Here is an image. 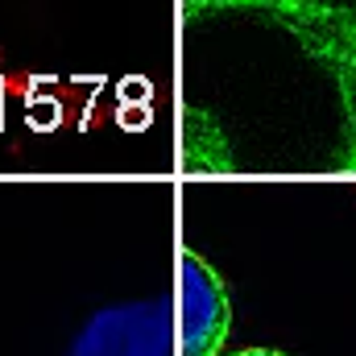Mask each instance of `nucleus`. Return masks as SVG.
<instances>
[{
	"label": "nucleus",
	"instance_id": "nucleus-1",
	"mask_svg": "<svg viewBox=\"0 0 356 356\" xmlns=\"http://www.w3.org/2000/svg\"><path fill=\"white\" fill-rule=\"evenodd\" d=\"M178 112L195 175H356V13L186 0Z\"/></svg>",
	"mask_w": 356,
	"mask_h": 356
},
{
	"label": "nucleus",
	"instance_id": "nucleus-2",
	"mask_svg": "<svg viewBox=\"0 0 356 356\" xmlns=\"http://www.w3.org/2000/svg\"><path fill=\"white\" fill-rule=\"evenodd\" d=\"M67 356H191L178 290L120 298L91 311L71 336Z\"/></svg>",
	"mask_w": 356,
	"mask_h": 356
},
{
	"label": "nucleus",
	"instance_id": "nucleus-3",
	"mask_svg": "<svg viewBox=\"0 0 356 356\" xmlns=\"http://www.w3.org/2000/svg\"><path fill=\"white\" fill-rule=\"evenodd\" d=\"M178 302H182V327L191 356H224L232 332V298L220 277V269L195 249L178 253Z\"/></svg>",
	"mask_w": 356,
	"mask_h": 356
},
{
	"label": "nucleus",
	"instance_id": "nucleus-4",
	"mask_svg": "<svg viewBox=\"0 0 356 356\" xmlns=\"http://www.w3.org/2000/svg\"><path fill=\"white\" fill-rule=\"evenodd\" d=\"M224 356H290V353H277V348H236V353H224Z\"/></svg>",
	"mask_w": 356,
	"mask_h": 356
},
{
	"label": "nucleus",
	"instance_id": "nucleus-5",
	"mask_svg": "<svg viewBox=\"0 0 356 356\" xmlns=\"http://www.w3.org/2000/svg\"><path fill=\"white\" fill-rule=\"evenodd\" d=\"M336 4H348V0H336Z\"/></svg>",
	"mask_w": 356,
	"mask_h": 356
}]
</instances>
